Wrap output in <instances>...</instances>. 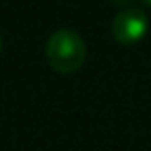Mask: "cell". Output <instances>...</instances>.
<instances>
[{"label":"cell","mask_w":151,"mask_h":151,"mask_svg":"<svg viewBox=\"0 0 151 151\" xmlns=\"http://www.w3.org/2000/svg\"><path fill=\"white\" fill-rule=\"evenodd\" d=\"M87 46L83 37L73 29H58L46 42V60L52 70L68 75L83 66Z\"/></svg>","instance_id":"obj_1"},{"label":"cell","mask_w":151,"mask_h":151,"mask_svg":"<svg viewBox=\"0 0 151 151\" xmlns=\"http://www.w3.org/2000/svg\"><path fill=\"white\" fill-rule=\"evenodd\" d=\"M149 19L141 9H124L112 21V35L122 46H132L145 37Z\"/></svg>","instance_id":"obj_2"},{"label":"cell","mask_w":151,"mask_h":151,"mask_svg":"<svg viewBox=\"0 0 151 151\" xmlns=\"http://www.w3.org/2000/svg\"><path fill=\"white\" fill-rule=\"evenodd\" d=\"M143 2H145V4H149V6H151V0H143Z\"/></svg>","instance_id":"obj_3"},{"label":"cell","mask_w":151,"mask_h":151,"mask_svg":"<svg viewBox=\"0 0 151 151\" xmlns=\"http://www.w3.org/2000/svg\"><path fill=\"white\" fill-rule=\"evenodd\" d=\"M0 50H2V40H0Z\"/></svg>","instance_id":"obj_4"}]
</instances>
